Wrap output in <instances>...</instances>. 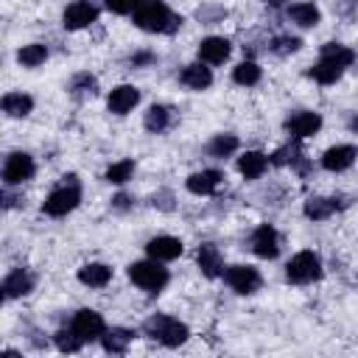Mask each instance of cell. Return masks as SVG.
Segmentation results:
<instances>
[{
  "label": "cell",
  "mask_w": 358,
  "mask_h": 358,
  "mask_svg": "<svg viewBox=\"0 0 358 358\" xmlns=\"http://www.w3.org/2000/svg\"><path fill=\"white\" fill-rule=\"evenodd\" d=\"M134 25L148 34H173L182 25V17L173 14L162 0H143L134 11Z\"/></svg>",
  "instance_id": "obj_1"
},
{
  "label": "cell",
  "mask_w": 358,
  "mask_h": 358,
  "mask_svg": "<svg viewBox=\"0 0 358 358\" xmlns=\"http://www.w3.org/2000/svg\"><path fill=\"white\" fill-rule=\"evenodd\" d=\"M81 201V187H78V179L76 176H64V182L59 187H53L48 193V199L42 201V210L53 218H62L67 213H73Z\"/></svg>",
  "instance_id": "obj_2"
},
{
  "label": "cell",
  "mask_w": 358,
  "mask_h": 358,
  "mask_svg": "<svg viewBox=\"0 0 358 358\" xmlns=\"http://www.w3.org/2000/svg\"><path fill=\"white\" fill-rule=\"evenodd\" d=\"M143 330H145L148 338H154V341H159V344H165V347H179V344L187 341V324H182L179 319L162 316V313L145 319Z\"/></svg>",
  "instance_id": "obj_3"
},
{
  "label": "cell",
  "mask_w": 358,
  "mask_h": 358,
  "mask_svg": "<svg viewBox=\"0 0 358 358\" xmlns=\"http://www.w3.org/2000/svg\"><path fill=\"white\" fill-rule=\"evenodd\" d=\"M129 277L137 288L148 291V294H159L168 285V268L159 266V260H137L129 266Z\"/></svg>",
  "instance_id": "obj_4"
},
{
  "label": "cell",
  "mask_w": 358,
  "mask_h": 358,
  "mask_svg": "<svg viewBox=\"0 0 358 358\" xmlns=\"http://www.w3.org/2000/svg\"><path fill=\"white\" fill-rule=\"evenodd\" d=\"M285 277L296 285H305V282H313L322 277V260L316 252H299L288 260L285 266Z\"/></svg>",
  "instance_id": "obj_5"
},
{
  "label": "cell",
  "mask_w": 358,
  "mask_h": 358,
  "mask_svg": "<svg viewBox=\"0 0 358 358\" xmlns=\"http://www.w3.org/2000/svg\"><path fill=\"white\" fill-rule=\"evenodd\" d=\"M34 171H36V165H34L31 154H25V151H11V154L6 157V165H3V182H6V187L22 185V182H28V179L34 176Z\"/></svg>",
  "instance_id": "obj_6"
},
{
  "label": "cell",
  "mask_w": 358,
  "mask_h": 358,
  "mask_svg": "<svg viewBox=\"0 0 358 358\" xmlns=\"http://www.w3.org/2000/svg\"><path fill=\"white\" fill-rule=\"evenodd\" d=\"M224 280H227V285H229L235 294H241V296H249V294H255V291L263 285L260 271L252 268V266H229V268L224 271Z\"/></svg>",
  "instance_id": "obj_7"
},
{
  "label": "cell",
  "mask_w": 358,
  "mask_h": 358,
  "mask_svg": "<svg viewBox=\"0 0 358 358\" xmlns=\"http://www.w3.org/2000/svg\"><path fill=\"white\" fill-rule=\"evenodd\" d=\"M73 333L81 338V341H95V338H101L103 333H106V324H103V316L98 313V310H90V308H84V310H78L76 316H73Z\"/></svg>",
  "instance_id": "obj_8"
},
{
  "label": "cell",
  "mask_w": 358,
  "mask_h": 358,
  "mask_svg": "<svg viewBox=\"0 0 358 358\" xmlns=\"http://www.w3.org/2000/svg\"><path fill=\"white\" fill-rule=\"evenodd\" d=\"M64 28L67 31H81L87 25H92L98 20V6L92 0H76L64 8Z\"/></svg>",
  "instance_id": "obj_9"
},
{
  "label": "cell",
  "mask_w": 358,
  "mask_h": 358,
  "mask_svg": "<svg viewBox=\"0 0 358 358\" xmlns=\"http://www.w3.org/2000/svg\"><path fill=\"white\" fill-rule=\"evenodd\" d=\"M252 252L263 260H274L280 255V235L274 227L268 224H260L255 232H252Z\"/></svg>",
  "instance_id": "obj_10"
},
{
  "label": "cell",
  "mask_w": 358,
  "mask_h": 358,
  "mask_svg": "<svg viewBox=\"0 0 358 358\" xmlns=\"http://www.w3.org/2000/svg\"><path fill=\"white\" fill-rule=\"evenodd\" d=\"M319 129H322V115H319V112H294V115L285 120V131H288L294 140L313 137Z\"/></svg>",
  "instance_id": "obj_11"
},
{
  "label": "cell",
  "mask_w": 358,
  "mask_h": 358,
  "mask_svg": "<svg viewBox=\"0 0 358 358\" xmlns=\"http://www.w3.org/2000/svg\"><path fill=\"white\" fill-rule=\"evenodd\" d=\"M229 53H232V45L224 36H207L199 42V59L204 64H224L229 59Z\"/></svg>",
  "instance_id": "obj_12"
},
{
  "label": "cell",
  "mask_w": 358,
  "mask_h": 358,
  "mask_svg": "<svg viewBox=\"0 0 358 358\" xmlns=\"http://www.w3.org/2000/svg\"><path fill=\"white\" fill-rule=\"evenodd\" d=\"M137 103H140V90L131 87V84L115 87V90L109 92V101H106V106H109L112 115H126V112H131Z\"/></svg>",
  "instance_id": "obj_13"
},
{
  "label": "cell",
  "mask_w": 358,
  "mask_h": 358,
  "mask_svg": "<svg viewBox=\"0 0 358 358\" xmlns=\"http://www.w3.org/2000/svg\"><path fill=\"white\" fill-rule=\"evenodd\" d=\"M182 241L179 238H173V235H157V238H151L148 243H145V252L154 257V260H176L179 255H182Z\"/></svg>",
  "instance_id": "obj_14"
},
{
  "label": "cell",
  "mask_w": 358,
  "mask_h": 358,
  "mask_svg": "<svg viewBox=\"0 0 358 358\" xmlns=\"http://www.w3.org/2000/svg\"><path fill=\"white\" fill-rule=\"evenodd\" d=\"M34 274L25 271V268H14L6 280H3V296L6 299H17V296H25L34 291Z\"/></svg>",
  "instance_id": "obj_15"
},
{
  "label": "cell",
  "mask_w": 358,
  "mask_h": 358,
  "mask_svg": "<svg viewBox=\"0 0 358 358\" xmlns=\"http://www.w3.org/2000/svg\"><path fill=\"white\" fill-rule=\"evenodd\" d=\"M355 157H358L355 145H333V148L324 151V157H322V168L338 173V171H347V168L355 162Z\"/></svg>",
  "instance_id": "obj_16"
},
{
  "label": "cell",
  "mask_w": 358,
  "mask_h": 358,
  "mask_svg": "<svg viewBox=\"0 0 358 358\" xmlns=\"http://www.w3.org/2000/svg\"><path fill=\"white\" fill-rule=\"evenodd\" d=\"M224 182V173L221 171H196L187 176V190L196 193V196H210L218 190V185Z\"/></svg>",
  "instance_id": "obj_17"
},
{
  "label": "cell",
  "mask_w": 358,
  "mask_h": 358,
  "mask_svg": "<svg viewBox=\"0 0 358 358\" xmlns=\"http://www.w3.org/2000/svg\"><path fill=\"white\" fill-rule=\"evenodd\" d=\"M196 260H199V268H201V274L204 277H218L221 274V252H218V246L215 243H201L199 246V252H196Z\"/></svg>",
  "instance_id": "obj_18"
},
{
  "label": "cell",
  "mask_w": 358,
  "mask_h": 358,
  "mask_svg": "<svg viewBox=\"0 0 358 358\" xmlns=\"http://www.w3.org/2000/svg\"><path fill=\"white\" fill-rule=\"evenodd\" d=\"M112 280V268L106 263H87L78 268V282L87 288H103Z\"/></svg>",
  "instance_id": "obj_19"
},
{
  "label": "cell",
  "mask_w": 358,
  "mask_h": 358,
  "mask_svg": "<svg viewBox=\"0 0 358 358\" xmlns=\"http://www.w3.org/2000/svg\"><path fill=\"white\" fill-rule=\"evenodd\" d=\"M179 81H182L185 87H190V90H207V87L213 84V73H210V67H204L201 62H193V64H187V67L179 73Z\"/></svg>",
  "instance_id": "obj_20"
},
{
  "label": "cell",
  "mask_w": 358,
  "mask_h": 358,
  "mask_svg": "<svg viewBox=\"0 0 358 358\" xmlns=\"http://www.w3.org/2000/svg\"><path fill=\"white\" fill-rule=\"evenodd\" d=\"M0 106H3V112L8 117H25L34 109V98L25 95V92H8V95H3Z\"/></svg>",
  "instance_id": "obj_21"
},
{
  "label": "cell",
  "mask_w": 358,
  "mask_h": 358,
  "mask_svg": "<svg viewBox=\"0 0 358 358\" xmlns=\"http://www.w3.org/2000/svg\"><path fill=\"white\" fill-rule=\"evenodd\" d=\"M266 168H268V157L260 154V151H246V154L238 159V171H241L246 179H260Z\"/></svg>",
  "instance_id": "obj_22"
},
{
  "label": "cell",
  "mask_w": 358,
  "mask_h": 358,
  "mask_svg": "<svg viewBox=\"0 0 358 358\" xmlns=\"http://www.w3.org/2000/svg\"><path fill=\"white\" fill-rule=\"evenodd\" d=\"M288 20L296 22L299 28H313V25H319L322 14H319V8L313 3H294L288 8Z\"/></svg>",
  "instance_id": "obj_23"
},
{
  "label": "cell",
  "mask_w": 358,
  "mask_h": 358,
  "mask_svg": "<svg viewBox=\"0 0 358 358\" xmlns=\"http://www.w3.org/2000/svg\"><path fill=\"white\" fill-rule=\"evenodd\" d=\"M336 199H324V196H310L308 201H305V218H310V221H324V218H330L333 213H336Z\"/></svg>",
  "instance_id": "obj_24"
},
{
  "label": "cell",
  "mask_w": 358,
  "mask_h": 358,
  "mask_svg": "<svg viewBox=\"0 0 358 358\" xmlns=\"http://www.w3.org/2000/svg\"><path fill=\"white\" fill-rule=\"evenodd\" d=\"M341 73H344V67L336 64V62H330V59H319V64H313L308 70V76L313 81H319V84H336L341 78Z\"/></svg>",
  "instance_id": "obj_25"
},
{
  "label": "cell",
  "mask_w": 358,
  "mask_h": 358,
  "mask_svg": "<svg viewBox=\"0 0 358 358\" xmlns=\"http://www.w3.org/2000/svg\"><path fill=\"white\" fill-rule=\"evenodd\" d=\"M101 341H103V350H106V352H126L129 344H131V330H126V327H112V330H106V333L101 336Z\"/></svg>",
  "instance_id": "obj_26"
},
{
  "label": "cell",
  "mask_w": 358,
  "mask_h": 358,
  "mask_svg": "<svg viewBox=\"0 0 358 358\" xmlns=\"http://www.w3.org/2000/svg\"><path fill=\"white\" fill-rule=\"evenodd\" d=\"M235 151H238V137H235V134H215V137L207 143V154L215 157V159L232 157Z\"/></svg>",
  "instance_id": "obj_27"
},
{
  "label": "cell",
  "mask_w": 358,
  "mask_h": 358,
  "mask_svg": "<svg viewBox=\"0 0 358 358\" xmlns=\"http://www.w3.org/2000/svg\"><path fill=\"white\" fill-rule=\"evenodd\" d=\"M143 123H145V129H148L151 134H162V131L168 129V123H171V112H168V106H159V103L148 106Z\"/></svg>",
  "instance_id": "obj_28"
},
{
  "label": "cell",
  "mask_w": 358,
  "mask_h": 358,
  "mask_svg": "<svg viewBox=\"0 0 358 358\" xmlns=\"http://www.w3.org/2000/svg\"><path fill=\"white\" fill-rule=\"evenodd\" d=\"M45 59H48V48H45V45H39V42L22 45V48L17 50V62H20L22 67H39Z\"/></svg>",
  "instance_id": "obj_29"
},
{
  "label": "cell",
  "mask_w": 358,
  "mask_h": 358,
  "mask_svg": "<svg viewBox=\"0 0 358 358\" xmlns=\"http://www.w3.org/2000/svg\"><path fill=\"white\" fill-rule=\"evenodd\" d=\"M322 59H330V62H336L341 67H350L355 62V53L341 42H327V45H322Z\"/></svg>",
  "instance_id": "obj_30"
},
{
  "label": "cell",
  "mask_w": 358,
  "mask_h": 358,
  "mask_svg": "<svg viewBox=\"0 0 358 358\" xmlns=\"http://www.w3.org/2000/svg\"><path fill=\"white\" fill-rule=\"evenodd\" d=\"M232 81L241 84V87H255L260 81V67L255 62H241L235 70H232Z\"/></svg>",
  "instance_id": "obj_31"
},
{
  "label": "cell",
  "mask_w": 358,
  "mask_h": 358,
  "mask_svg": "<svg viewBox=\"0 0 358 358\" xmlns=\"http://www.w3.org/2000/svg\"><path fill=\"white\" fill-rule=\"evenodd\" d=\"M299 157H302V151H299V140H294V143H285L282 148H277V151L268 157V162L282 168V165H294Z\"/></svg>",
  "instance_id": "obj_32"
},
{
  "label": "cell",
  "mask_w": 358,
  "mask_h": 358,
  "mask_svg": "<svg viewBox=\"0 0 358 358\" xmlns=\"http://www.w3.org/2000/svg\"><path fill=\"white\" fill-rule=\"evenodd\" d=\"M131 173H134V159H120V162H112V165L106 168V182L123 185V182L131 179Z\"/></svg>",
  "instance_id": "obj_33"
},
{
  "label": "cell",
  "mask_w": 358,
  "mask_h": 358,
  "mask_svg": "<svg viewBox=\"0 0 358 358\" xmlns=\"http://www.w3.org/2000/svg\"><path fill=\"white\" fill-rule=\"evenodd\" d=\"M70 90H73V95H95L98 81H95V76H90V73H78V76L70 81Z\"/></svg>",
  "instance_id": "obj_34"
},
{
  "label": "cell",
  "mask_w": 358,
  "mask_h": 358,
  "mask_svg": "<svg viewBox=\"0 0 358 358\" xmlns=\"http://www.w3.org/2000/svg\"><path fill=\"white\" fill-rule=\"evenodd\" d=\"M53 341H56V347H59L62 352H78L81 344H84V341L73 333V327H70V330H59V333L53 336Z\"/></svg>",
  "instance_id": "obj_35"
},
{
  "label": "cell",
  "mask_w": 358,
  "mask_h": 358,
  "mask_svg": "<svg viewBox=\"0 0 358 358\" xmlns=\"http://www.w3.org/2000/svg\"><path fill=\"white\" fill-rule=\"evenodd\" d=\"M299 36H277L274 42H271V50L277 53V56H288V53H296L299 50Z\"/></svg>",
  "instance_id": "obj_36"
},
{
  "label": "cell",
  "mask_w": 358,
  "mask_h": 358,
  "mask_svg": "<svg viewBox=\"0 0 358 358\" xmlns=\"http://www.w3.org/2000/svg\"><path fill=\"white\" fill-rule=\"evenodd\" d=\"M143 0H106V8L115 14H134Z\"/></svg>",
  "instance_id": "obj_37"
},
{
  "label": "cell",
  "mask_w": 358,
  "mask_h": 358,
  "mask_svg": "<svg viewBox=\"0 0 358 358\" xmlns=\"http://www.w3.org/2000/svg\"><path fill=\"white\" fill-rule=\"evenodd\" d=\"M224 14H227L224 8H199V11H196V17H199L201 22H207V25H210V22H215V20H218V17H224Z\"/></svg>",
  "instance_id": "obj_38"
},
{
  "label": "cell",
  "mask_w": 358,
  "mask_h": 358,
  "mask_svg": "<svg viewBox=\"0 0 358 358\" xmlns=\"http://www.w3.org/2000/svg\"><path fill=\"white\" fill-rule=\"evenodd\" d=\"M151 204L154 207H159V210H173V204H171V193L165 190V193H159V196H154L151 199Z\"/></svg>",
  "instance_id": "obj_39"
},
{
  "label": "cell",
  "mask_w": 358,
  "mask_h": 358,
  "mask_svg": "<svg viewBox=\"0 0 358 358\" xmlns=\"http://www.w3.org/2000/svg\"><path fill=\"white\" fill-rule=\"evenodd\" d=\"M148 62H154V56H151V53H134V56H129V64H134V67L148 64Z\"/></svg>",
  "instance_id": "obj_40"
},
{
  "label": "cell",
  "mask_w": 358,
  "mask_h": 358,
  "mask_svg": "<svg viewBox=\"0 0 358 358\" xmlns=\"http://www.w3.org/2000/svg\"><path fill=\"white\" fill-rule=\"evenodd\" d=\"M20 201H22L20 196H14V193H8V190H3V207H6V210H11V207H17Z\"/></svg>",
  "instance_id": "obj_41"
},
{
  "label": "cell",
  "mask_w": 358,
  "mask_h": 358,
  "mask_svg": "<svg viewBox=\"0 0 358 358\" xmlns=\"http://www.w3.org/2000/svg\"><path fill=\"white\" fill-rule=\"evenodd\" d=\"M112 204H115L117 210H126V207H129V196H123V193H120V196H115V201H112Z\"/></svg>",
  "instance_id": "obj_42"
},
{
  "label": "cell",
  "mask_w": 358,
  "mask_h": 358,
  "mask_svg": "<svg viewBox=\"0 0 358 358\" xmlns=\"http://www.w3.org/2000/svg\"><path fill=\"white\" fill-rule=\"evenodd\" d=\"M350 129H352V131H358V117H352V120H350Z\"/></svg>",
  "instance_id": "obj_43"
},
{
  "label": "cell",
  "mask_w": 358,
  "mask_h": 358,
  "mask_svg": "<svg viewBox=\"0 0 358 358\" xmlns=\"http://www.w3.org/2000/svg\"><path fill=\"white\" fill-rule=\"evenodd\" d=\"M263 3H268V6H282L285 0H263Z\"/></svg>",
  "instance_id": "obj_44"
}]
</instances>
